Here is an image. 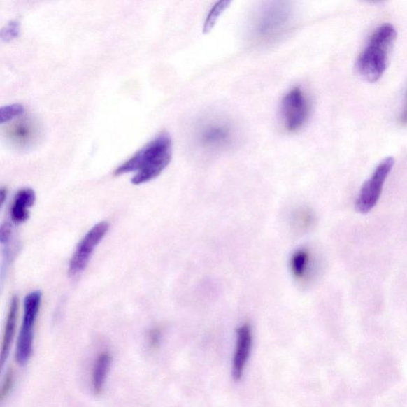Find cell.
<instances>
[{"label": "cell", "instance_id": "1", "mask_svg": "<svg viewBox=\"0 0 407 407\" xmlns=\"http://www.w3.org/2000/svg\"><path fill=\"white\" fill-rule=\"evenodd\" d=\"M172 150L170 134L162 131L116 169L114 173L118 176L136 172L131 179L134 185H142L152 181L170 164Z\"/></svg>", "mask_w": 407, "mask_h": 407}, {"label": "cell", "instance_id": "2", "mask_svg": "<svg viewBox=\"0 0 407 407\" xmlns=\"http://www.w3.org/2000/svg\"><path fill=\"white\" fill-rule=\"evenodd\" d=\"M397 36V30L390 23L380 26L371 34L357 62V71L365 80L375 83L381 78Z\"/></svg>", "mask_w": 407, "mask_h": 407}, {"label": "cell", "instance_id": "3", "mask_svg": "<svg viewBox=\"0 0 407 407\" xmlns=\"http://www.w3.org/2000/svg\"><path fill=\"white\" fill-rule=\"evenodd\" d=\"M293 10L288 3L271 2L255 15L251 26L252 37L269 43L283 36L293 21Z\"/></svg>", "mask_w": 407, "mask_h": 407}, {"label": "cell", "instance_id": "4", "mask_svg": "<svg viewBox=\"0 0 407 407\" xmlns=\"http://www.w3.org/2000/svg\"><path fill=\"white\" fill-rule=\"evenodd\" d=\"M194 136L197 149L204 152L217 153L234 146L237 141V131L231 121L215 116L201 120Z\"/></svg>", "mask_w": 407, "mask_h": 407}, {"label": "cell", "instance_id": "5", "mask_svg": "<svg viewBox=\"0 0 407 407\" xmlns=\"http://www.w3.org/2000/svg\"><path fill=\"white\" fill-rule=\"evenodd\" d=\"M42 301V293L36 290L29 293L24 299V310L18 341H17L15 359L21 366L26 365L31 357L34 345V327Z\"/></svg>", "mask_w": 407, "mask_h": 407}, {"label": "cell", "instance_id": "6", "mask_svg": "<svg viewBox=\"0 0 407 407\" xmlns=\"http://www.w3.org/2000/svg\"><path fill=\"white\" fill-rule=\"evenodd\" d=\"M311 103L306 92L300 88L290 90L283 98L280 115L284 129L289 132L299 131L309 120Z\"/></svg>", "mask_w": 407, "mask_h": 407}, {"label": "cell", "instance_id": "7", "mask_svg": "<svg viewBox=\"0 0 407 407\" xmlns=\"http://www.w3.org/2000/svg\"><path fill=\"white\" fill-rule=\"evenodd\" d=\"M394 160L392 157L383 159L375 169L370 178L362 185L355 204L356 210L362 214L369 213L379 201L383 186L392 171Z\"/></svg>", "mask_w": 407, "mask_h": 407}, {"label": "cell", "instance_id": "8", "mask_svg": "<svg viewBox=\"0 0 407 407\" xmlns=\"http://www.w3.org/2000/svg\"><path fill=\"white\" fill-rule=\"evenodd\" d=\"M109 224L101 222L93 226L78 244L69 266V276H78L88 266L95 249L103 241L109 230Z\"/></svg>", "mask_w": 407, "mask_h": 407}, {"label": "cell", "instance_id": "9", "mask_svg": "<svg viewBox=\"0 0 407 407\" xmlns=\"http://www.w3.org/2000/svg\"><path fill=\"white\" fill-rule=\"evenodd\" d=\"M7 141L17 149L31 148L38 143L41 136V129L36 120L30 117H20L13 120L4 129Z\"/></svg>", "mask_w": 407, "mask_h": 407}, {"label": "cell", "instance_id": "10", "mask_svg": "<svg viewBox=\"0 0 407 407\" xmlns=\"http://www.w3.org/2000/svg\"><path fill=\"white\" fill-rule=\"evenodd\" d=\"M252 333L248 324H244L236 331V345L234 360H232V376L241 380L251 353Z\"/></svg>", "mask_w": 407, "mask_h": 407}, {"label": "cell", "instance_id": "11", "mask_svg": "<svg viewBox=\"0 0 407 407\" xmlns=\"http://www.w3.org/2000/svg\"><path fill=\"white\" fill-rule=\"evenodd\" d=\"M36 200V192L31 188H23L17 192L10 207V218L16 224L27 222L30 209Z\"/></svg>", "mask_w": 407, "mask_h": 407}, {"label": "cell", "instance_id": "12", "mask_svg": "<svg viewBox=\"0 0 407 407\" xmlns=\"http://www.w3.org/2000/svg\"><path fill=\"white\" fill-rule=\"evenodd\" d=\"M113 357L111 353L103 351L98 354L93 364L92 373V387L96 394H101L106 387L110 369H111Z\"/></svg>", "mask_w": 407, "mask_h": 407}, {"label": "cell", "instance_id": "13", "mask_svg": "<svg viewBox=\"0 0 407 407\" xmlns=\"http://www.w3.org/2000/svg\"><path fill=\"white\" fill-rule=\"evenodd\" d=\"M18 310H19V301L17 297L14 296L13 299H11L8 315L7 317V322H6L3 337V345H2V365L3 366L6 360H7L10 351L11 345H13V341L14 339L16 325H17V317H18Z\"/></svg>", "mask_w": 407, "mask_h": 407}, {"label": "cell", "instance_id": "14", "mask_svg": "<svg viewBox=\"0 0 407 407\" xmlns=\"http://www.w3.org/2000/svg\"><path fill=\"white\" fill-rule=\"evenodd\" d=\"M309 253L306 250H299L292 255L290 260V267L294 277L298 278H304L309 265Z\"/></svg>", "mask_w": 407, "mask_h": 407}, {"label": "cell", "instance_id": "15", "mask_svg": "<svg viewBox=\"0 0 407 407\" xmlns=\"http://www.w3.org/2000/svg\"><path fill=\"white\" fill-rule=\"evenodd\" d=\"M24 108L20 103L10 104L0 109V124L2 125L22 117Z\"/></svg>", "mask_w": 407, "mask_h": 407}, {"label": "cell", "instance_id": "16", "mask_svg": "<svg viewBox=\"0 0 407 407\" xmlns=\"http://www.w3.org/2000/svg\"><path fill=\"white\" fill-rule=\"evenodd\" d=\"M230 4V2H218L216 5H214V7L212 8L210 11H209V14L207 17L205 23V31H210L216 23L218 17L222 15L223 11L228 8V6Z\"/></svg>", "mask_w": 407, "mask_h": 407}, {"label": "cell", "instance_id": "17", "mask_svg": "<svg viewBox=\"0 0 407 407\" xmlns=\"http://www.w3.org/2000/svg\"><path fill=\"white\" fill-rule=\"evenodd\" d=\"M20 23L19 21L14 20L6 25L1 32V38L5 42H10L20 36Z\"/></svg>", "mask_w": 407, "mask_h": 407}, {"label": "cell", "instance_id": "18", "mask_svg": "<svg viewBox=\"0 0 407 407\" xmlns=\"http://www.w3.org/2000/svg\"><path fill=\"white\" fill-rule=\"evenodd\" d=\"M14 383V373L13 371L9 370L8 373L6 374L1 389V400H3L6 397H8V394L11 391Z\"/></svg>", "mask_w": 407, "mask_h": 407}, {"label": "cell", "instance_id": "19", "mask_svg": "<svg viewBox=\"0 0 407 407\" xmlns=\"http://www.w3.org/2000/svg\"><path fill=\"white\" fill-rule=\"evenodd\" d=\"M160 341V333L159 331H153L152 333L150 335V344L153 348H155L159 345V343Z\"/></svg>", "mask_w": 407, "mask_h": 407}, {"label": "cell", "instance_id": "20", "mask_svg": "<svg viewBox=\"0 0 407 407\" xmlns=\"http://www.w3.org/2000/svg\"><path fill=\"white\" fill-rule=\"evenodd\" d=\"M399 124L402 126L407 125V94L406 97V100L404 102V106L403 107V111L399 115Z\"/></svg>", "mask_w": 407, "mask_h": 407}]
</instances>
